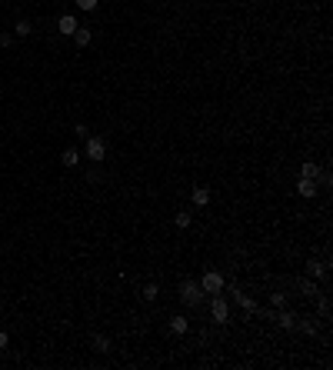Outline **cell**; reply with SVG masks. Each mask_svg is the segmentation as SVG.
<instances>
[{
    "label": "cell",
    "instance_id": "7402d4cb",
    "mask_svg": "<svg viewBox=\"0 0 333 370\" xmlns=\"http://www.w3.org/2000/svg\"><path fill=\"white\" fill-rule=\"evenodd\" d=\"M300 330H303V334H317V324H310V320H300Z\"/></svg>",
    "mask_w": 333,
    "mask_h": 370
},
{
    "label": "cell",
    "instance_id": "6da1fadb",
    "mask_svg": "<svg viewBox=\"0 0 333 370\" xmlns=\"http://www.w3.org/2000/svg\"><path fill=\"white\" fill-rule=\"evenodd\" d=\"M180 300L187 303V307H200V303H203L200 280H183V283H180Z\"/></svg>",
    "mask_w": 333,
    "mask_h": 370
},
{
    "label": "cell",
    "instance_id": "52a82bcc",
    "mask_svg": "<svg viewBox=\"0 0 333 370\" xmlns=\"http://www.w3.org/2000/svg\"><path fill=\"white\" fill-rule=\"evenodd\" d=\"M60 164H64V167H77V164H80V150H77V147H67L64 154H60Z\"/></svg>",
    "mask_w": 333,
    "mask_h": 370
},
{
    "label": "cell",
    "instance_id": "ffe728a7",
    "mask_svg": "<svg viewBox=\"0 0 333 370\" xmlns=\"http://www.w3.org/2000/svg\"><path fill=\"white\" fill-rule=\"evenodd\" d=\"M97 3H100V0H77L80 10H97Z\"/></svg>",
    "mask_w": 333,
    "mask_h": 370
},
{
    "label": "cell",
    "instance_id": "cb8c5ba5",
    "mask_svg": "<svg viewBox=\"0 0 333 370\" xmlns=\"http://www.w3.org/2000/svg\"><path fill=\"white\" fill-rule=\"evenodd\" d=\"M7 344H10V337H7V334H3V330H0V350L7 347Z\"/></svg>",
    "mask_w": 333,
    "mask_h": 370
},
{
    "label": "cell",
    "instance_id": "7a4b0ae2",
    "mask_svg": "<svg viewBox=\"0 0 333 370\" xmlns=\"http://www.w3.org/2000/svg\"><path fill=\"white\" fill-rule=\"evenodd\" d=\"M210 317H213V324H227L230 310H227V297H223V293H213V300H210Z\"/></svg>",
    "mask_w": 333,
    "mask_h": 370
},
{
    "label": "cell",
    "instance_id": "d6986e66",
    "mask_svg": "<svg viewBox=\"0 0 333 370\" xmlns=\"http://www.w3.org/2000/svg\"><path fill=\"white\" fill-rule=\"evenodd\" d=\"M297 287H300L303 293H310V297H317V293H320L317 287H313V283H307V280H297Z\"/></svg>",
    "mask_w": 333,
    "mask_h": 370
},
{
    "label": "cell",
    "instance_id": "8fae6325",
    "mask_svg": "<svg viewBox=\"0 0 333 370\" xmlns=\"http://www.w3.org/2000/svg\"><path fill=\"white\" fill-rule=\"evenodd\" d=\"M300 177H310V180H317V177H320V167H317L313 160H307V164L300 167Z\"/></svg>",
    "mask_w": 333,
    "mask_h": 370
},
{
    "label": "cell",
    "instance_id": "603a6c76",
    "mask_svg": "<svg viewBox=\"0 0 333 370\" xmlns=\"http://www.w3.org/2000/svg\"><path fill=\"white\" fill-rule=\"evenodd\" d=\"M270 303H273V307H283L287 297H283V293H270Z\"/></svg>",
    "mask_w": 333,
    "mask_h": 370
},
{
    "label": "cell",
    "instance_id": "9a60e30c",
    "mask_svg": "<svg viewBox=\"0 0 333 370\" xmlns=\"http://www.w3.org/2000/svg\"><path fill=\"white\" fill-rule=\"evenodd\" d=\"M93 347L100 350V354H107V350H110V337H103V334H97L93 337Z\"/></svg>",
    "mask_w": 333,
    "mask_h": 370
},
{
    "label": "cell",
    "instance_id": "3957f363",
    "mask_svg": "<svg viewBox=\"0 0 333 370\" xmlns=\"http://www.w3.org/2000/svg\"><path fill=\"white\" fill-rule=\"evenodd\" d=\"M200 290H203V293H220L223 290V277L217 274V270L203 274V277H200Z\"/></svg>",
    "mask_w": 333,
    "mask_h": 370
},
{
    "label": "cell",
    "instance_id": "e0dca14e",
    "mask_svg": "<svg viewBox=\"0 0 333 370\" xmlns=\"http://www.w3.org/2000/svg\"><path fill=\"white\" fill-rule=\"evenodd\" d=\"M157 297H160V287H157V283H147V287H144V300H150V303H154Z\"/></svg>",
    "mask_w": 333,
    "mask_h": 370
},
{
    "label": "cell",
    "instance_id": "8992f818",
    "mask_svg": "<svg viewBox=\"0 0 333 370\" xmlns=\"http://www.w3.org/2000/svg\"><path fill=\"white\" fill-rule=\"evenodd\" d=\"M297 193H300V197H317V180H310V177H300Z\"/></svg>",
    "mask_w": 333,
    "mask_h": 370
},
{
    "label": "cell",
    "instance_id": "2e32d148",
    "mask_svg": "<svg viewBox=\"0 0 333 370\" xmlns=\"http://www.w3.org/2000/svg\"><path fill=\"white\" fill-rule=\"evenodd\" d=\"M30 30H33L30 20H17V27H13V34H17V37H30Z\"/></svg>",
    "mask_w": 333,
    "mask_h": 370
},
{
    "label": "cell",
    "instance_id": "7c38bea8",
    "mask_svg": "<svg viewBox=\"0 0 333 370\" xmlns=\"http://www.w3.org/2000/svg\"><path fill=\"white\" fill-rule=\"evenodd\" d=\"M310 277H320V280H327V264H320V260H310Z\"/></svg>",
    "mask_w": 333,
    "mask_h": 370
},
{
    "label": "cell",
    "instance_id": "9c48e42d",
    "mask_svg": "<svg viewBox=\"0 0 333 370\" xmlns=\"http://www.w3.org/2000/svg\"><path fill=\"white\" fill-rule=\"evenodd\" d=\"M190 197H193V203H197V207H207V203H210V190H207V187H193V193H190Z\"/></svg>",
    "mask_w": 333,
    "mask_h": 370
},
{
    "label": "cell",
    "instance_id": "44dd1931",
    "mask_svg": "<svg viewBox=\"0 0 333 370\" xmlns=\"http://www.w3.org/2000/svg\"><path fill=\"white\" fill-rule=\"evenodd\" d=\"M74 134L80 137V140H87L90 137V130H87V123H77V127H74Z\"/></svg>",
    "mask_w": 333,
    "mask_h": 370
},
{
    "label": "cell",
    "instance_id": "30bf717a",
    "mask_svg": "<svg viewBox=\"0 0 333 370\" xmlns=\"http://www.w3.org/2000/svg\"><path fill=\"white\" fill-rule=\"evenodd\" d=\"M90 40H93V34H90L87 27H77V30H74V44L77 47H87Z\"/></svg>",
    "mask_w": 333,
    "mask_h": 370
},
{
    "label": "cell",
    "instance_id": "5bb4252c",
    "mask_svg": "<svg viewBox=\"0 0 333 370\" xmlns=\"http://www.w3.org/2000/svg\"><path fill=\"white\" fill-rule=\"evenodd\" d=\"M233 300L240 303L244 310H256V300H250V297H244V293H237V290H233Z\"/></svg>",
    "mask_w": 333,
    "mask_h": 370
},
{
    "label": "cell",
    "instance_id": "ac0fdd59",
    "mask_svg": "<svg viewBox=\"0 0 333 370\" xmlns=\"http://www.w3.org/2000/svg\"><path fill=\"white\" fill-rule=\"evenodd\" d=\"M170 330H173V334H187V320H183V317H173V320H170Z\"/></svg>",
    "mask_w": 333,
    "mask_h": 370
},
{
    "label": "cell",
    "instance_id": "ba28073f",
    "mask_svg": "<svg viewBox=\"0 0 333 370\" xmlns=\"http://www.w3.org/2000/svg\"><path fill=\"white\" fill-rule=\"evenodd\" d=\"M273 320H277V324L283 327V330H297V317L290 314V310H280V314L273 317Z\"/></svg>",
    "mask_w": 333,
    "mask_h": 370
},
{
    "label": "cell",
    "instance_id": "277c9868",
    "mask_svg": "<svg viewBox=\"0 0 333 370\" xmlns=\"http://www.w3.org/2000/svg\"><path fill=\"white\" fill-rule=\"evenodd\" d=\"M87 157L90 160H103V157H107V140H103V137H93V134L87 137Z\"/></svg>",
    "mask_w": 333,
    "mask_h": 370
},
{
    "label": "cell",
    "instance_id": "4fadbf2b",
    "mask_svg": "<svg viewBox=\"0 0 333 370\" xmlns=\"http://www.w3.org/2000/svg\"><path fill=\"white\" fill-rule=\"evenodd\" d=\"M173 224H177V227H180V230H187V227H190V224H193V217H190V210H180V213H177V217H173Z\"/></svg>",
    "mask_w": 333,
    "mask_h": 370
},
{
    "label": "cell",
    "instance_id": "5b68a950",
    "mask_svg": "<svg viewBox=\"0 0 333 370\" xmlns=\"http://www.w3.org/2000/svg\"><path fill=\"white\" fill-rule=\"evenodd\" d=\"M80 23H77V17L74 13H64L60 20H57V34H64V37H74V30H77Z\"/></svg>",
    "mask_w": 333,
    "mask_h": 370
}]
</instances>
